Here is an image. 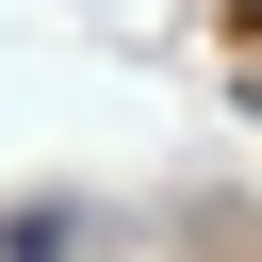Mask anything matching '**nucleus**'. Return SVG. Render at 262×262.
I'll return each mask as SVG.
<instances>
[{"mask_svg": "<svg viewBox=\"0 0 262 262\" xmlns=\"http://www.w3.org/2000/svg\"><path fill=\"white\" fill-rule=\"evenodd\" d=\"M0 262H66V213H49V196H33V213H16V229H0Z\"/></svg>", "mask_w": 262, "mask_h": 262, "instance_id": "f257e3e1", "label": "nucleus"}, {"mask_svg": "<svg viewBox=\"0 0 262 262\" xmlns=\"http://www.w3.org/2000/svg\"><path fill=\"white\" fill-rule=\"evenodd\" d=\"M246 16H262V0H246Z\"/></svg>", "mask_w": 262, "mask_h": 262, "instance_id": "f03ea898", "label": "nucleus"}]
</instances>
